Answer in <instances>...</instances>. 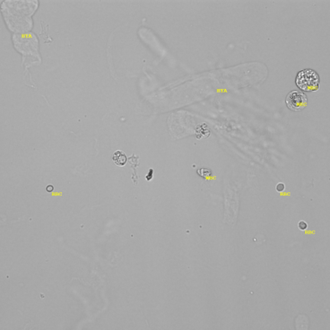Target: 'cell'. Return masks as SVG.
Listing matches in <instances>:
<instances>
[{
    "label": "cell",
    "instance_id": "cell-1",
    "mask_svg": "<svg viewBox=\"0 0 330 330\" xmlns=\"http://www.w3.org/2000/svg\"><path fill=\"white\" fill-rule=\"evenodd\" d=\"M296 83L301 90L315 91L319 88V77L314 70H305L299 72Z\"/></svg>",
    "mask_w": 330,
    "mask_h": 330
},
{
    "label": "cell",
    "instance_id": "cell-2",
    "mask_svg": "<svg viewBox=\"0 0 330 330\" xmlns=\"http://www.w3.org/2000/svg\"><path fill=\"white\" fill-rule=\"evenodd\" d=\"M286 103L291 111H300L307 106V97L300 91H292L287 95Z\"/></svg>",
    "mask_w": 330,
    "mask_h": 330
},
{
    "label": "cell",
    "instance_id": "cell-3",
    "mask_svg": "<svg viewBox=\"0 0 330 330\" xmlns=\"http://www.w3.org/2000/svg\"><path fill=\"white\" fill-rule=\"evenodd\" d=\"M112 160L114 161L116 165L118 166H124L126 161H127V157L123 151H121V150H117L116 151L112 156Z\"/></svg>",
    "mask_w": 330,
    "mask_h": 330
},
{
    "label": "cell",
    "instance_id": "cell-4",
    "mask_svg": "<svg viewBox=\"0 0 330 330\" xmlns=\"http://www.w3.org/2000/svg\"><path fill=\"white\" fill-rule=\"evenodd\" d=\"M41 33L39 34L40 37H42L43 40H44V42L45 43H51L53 41L52 38L49 37V26L48 25H46L44 23V21H41Z\"/></svg>",
    "mask_w": 330,
    "mask_h": 330
},
{
    "label": "cell",
    "instance_id": "cell-5",
    "mask_svg": "<svg viewBox=\"0 0 330 330\" xmlns=\"http://www.w3.org/2000/svg\"><path fill=\"white\" fill-rule=\"evenodd\" d=\"M298 227H299V229H300V230L305 231V230L307 229V227H308V224H307V223H306L305 221H300V222H299V224H298Z\"/></svg>",
    "mask_w": 330,
    "mask_h": 330
},
{
    "label": "cell",
    "instance_id": "cell-6",
    "mask_svg": "<svg viewBox=\"0 0 330 330\" xmlns=\"http://www.w3.org/2000/svg\"><path fill=\"white\" fill-rule=\"evenodd\" d=\"M276 191H279V192H282V191H283L285 190V184L284 183H282V182H280V183H278V184L276 185Z\"/></svg>",
    "mask_w": 330,
    "mask_h": 330
},
{
    "label": "cell",
    "instance_id": "cell-7",
    "mask_svg": "<svg viewBox=\"0 0 330 330\" xmlns=\"http://www.w3.org/2000/svg\"><path fill=\"white\" fill-rule=\"evenodd\" d=\"M46 191H49V192H51V191H54V187L52 185H48L46 187Z\"/></svg>",
    "mask_w": 330,
    "mask_h": 330
},
{
    "label": "cell",
    "instance_id": "cell-8",
    "mask_svg": "<svg viewBox=\"0 0 330 330\" xmlns=\"http://www.w3.org/2000/svg\"><path fill=\"white\" fill-rule=\"evenodd\" d=\"M149 172H150V173H149V175H151V174H153V170H150V171H149ZM150 179H151V178H149V175L147 176V180H150Z\"/></svg>",
    "mask_w": 330,
    "mask_h": 330
}]
</instances>
